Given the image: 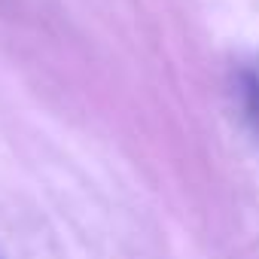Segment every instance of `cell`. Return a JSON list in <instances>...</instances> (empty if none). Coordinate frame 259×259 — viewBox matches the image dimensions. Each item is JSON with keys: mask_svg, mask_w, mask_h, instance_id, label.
<instances>
[{"mask_svg": "<svg viewBox=\"0 0 259 259\" xmlns=\"http://www.w3.org/2000/svg\"><path fill=\"white\" fill-rule=\"evenodd\" d=\"M244 95H247V113L256 125V132H259V76H247L244 82Z\"/></svg>", "mask_w": 259, "mask_h": 259, "instance_id": "1", "label": "cell"}]
</instances>
